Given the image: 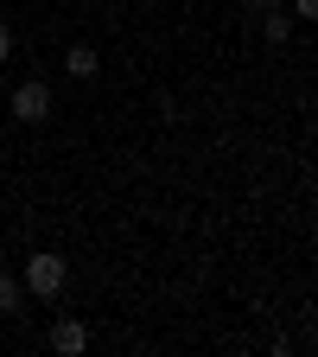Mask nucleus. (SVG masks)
<instances>
[{"mask_svg":"<svg viewBox=\"0 0 318 357\" xmlns=\"http://www.w3.org/2000/svg\"><path fill=\"white\" fill-rule=\"evenodd\" d=\"M13 115H19L26 128H38L45 115H51V83H45V77H26V83L13 89Z\"/></svg>","mask_w":318,"mask_h":357,"instance_id":"obj_2","label":"nucleus"},{"mask_svg":"<svg viewBox=\"0 0 318 357\" xmlns=\"http://www.w3.org/2000/svg\"><path fill=\"white\" fill-rule=\"evenodd\" d=\"M0 58H13V26L0 20Z\"/></svg>","mask_w":318,"mask_h":357,"instance_id":"obj_6","label":"nucleus"},{"mask_svg":"<svg viewBox=\"0 0 318 357\" xmlns=\"http://www.w3.org/2000/svg\"><path fill=\"white\" fill-rule=\"evenodd\" d=\"M64 70H70V77H96V70H102L96 45H70V52H64Z\"/></svg>","mask_w":318,"mask_h":357,"instance_id":"obj_4","label":"nucleus"},{"mask_svg":"<svg viewBox=\"0 0 318 357\" xmlns=\"http://www.w3.org/2000/svg\"><path fill=\"white\" fill-rule=\"evenodd\" d=\"M83 344H89V326H83V319H58V326H51V351L70 357V351H83Z\"/></svg>","mask_w":318,"mask_h":357,"instance_id":"obj_3","label":"nucleus"},{"mask_svg":"<svg viewBox=\"0 0 318 357\" xmlns=\"http://www.w3.org/2000/svg\"><path fill=\"white\" fill-rule=\"evenodd\" d=\"M19 300H26L19 275H7V268H0V319H13V312H19Z\"/></svg>","mask_w":318,"mask_h":357,"instance_id":"obj_5","label":"nucleus"},{"mask_svg":"<svg viewBox=\"0 0 318 357\" xmlns=\"http://www.w3.org/2000/svg\"><path fill=\"white\" fill-rule=\"evenodd\" d=\"M318 13V0H293V20H312Z\"/></svg>","mask_w":318,"mask_h":357,"instance_id":"obj_7","label":"nucleus"},{"mask_svg":"<svg viewBox=\"0 0 318 357\" xmlns=\"http://www.w3.org/2000/svg\"><path fill=\"white\" fill-rule=\"evenodd\" d=\"M64 281H70V261H64V255H51V249H38V255L26 261V281H19V287H26L32 300H58V294H64Z\"/></svg>","mask_w":318,"mask_h":357,"instance_id":"obj_1","label":"nucleus"}]
</instances>
